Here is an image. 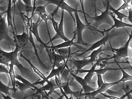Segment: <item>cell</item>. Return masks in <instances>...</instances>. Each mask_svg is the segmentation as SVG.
<instances>
[{"label":"cell","mask_w":132,"mask_h":99,"mask_svg":"<svg viewBox=\"0 0 132 99\" xmlns=\"http://www.w3.org/2000/svg\"><path fill=\"white\" fill-rule=\"evenodd\" d=\"M14 65L10 63L9 65V74L11 80V84L13 88H16V74L14 73Z\"/></svg>","instance_id":"19"},{"label":"cell","mask_w":132,"mask_h":99,"mask_svg":"<svg viewBox=\"0 0 132 99\" xmlns=\"http://www.w3.org/2000/svg\"><path fill=\"white\" fill-rule=\"evenodd\" d=\"M59 88L58 85L54 82L50 81L48 83H47V84L44 86H42V87L39 88V90L38 91H36L35 94H41L43 92L49 91V92L47 94V95L48 96L49 95H51L53 93L57 94L59 97L61 96L60 94H59L57 92L55 91L56 89Z\"/></svg>","instance_id":"7"},{"label":"cell","mask_w":132,"mask_h":99,"mask_svg":"<svg viewBox=\"0 0 132 99\" xmlns=\"http://www.w3.org/2000/svg\"><path fill=\"white\" fill-rule=\"evenodd\" d=\"M69 60V59L66 60V61L64 62L63 64H62L60 66L57 67L56 69L55 68L52 67L51 72L47 77H46L45 76L43 77L42 78V79H43L42 80L37 81L35 82V84L36 85H38V84H40V85L43 86H44V84L46 82L47 83H48L50 82V81L49 80V79L50 78H52L53 77L55 76H57L58 77H59L60 75H61L64 72L65 68L68 69V70H69V67H68V66L67 64Z\"/></svg>","instance_id":"3"},{"label":"cell","mask_w":132,"mask_h":99,"mask_svg":"<svg viewBox=\"0 0 132 99\" xmlns=\"http://www.w3.org/2000/svg\"><path fill=\"white\" fill-rule=\"evenodd\" d=\"M47 4H46L44 6H35L34 11V15H37V14L40 13H46L47 12L46 10V6Z\"/></svg>","instance_id":"23"},{"label":"cell","mask_w":132,"mask_h":99,"mask_svg":"<svg viewBox=\"0 0 132 99\" xmlns=\"http://www.w3.org/2000/svg\"><path fill=\"white\" fill-rule=\"evenodd\" d=\"M70 78L68 79L67 81V83L66 84L62 86V89L64 90L65 93L66 95L70 94L71 96H75V97L77 99H80V97L82 96L81 94L82 93V89L81 90V91H72L70 86H69V81H70Z\"/></svg>","instance_id":"12"},{"label":"cell","mask_w":132,"mask_h":99,"mask_svg":"<svg viewBox=\"0 0 132 99\" xmlns=\"http://www.w3.org/2000/svg\"><path fill=\"white\" fill-rule=\"evenodd\" d=\"M22 1L24 4L29 5V6H32L31 0H22Z\"/></svg>","instance_id":"30"},{"label":"cell","mask_w":132,"mask_h":99,"mask_svg":"<svg viewBox=\"0 0 132 99\" xmlns=\"http://www.w3.org/2000/svg\"><path fill=\"white\" fill-rule=\"evenodd\" d=\"M11 87L7 86L1 81V92L5 94L6 95H8L10 90Z\"/></svg>","instance_id":"24"},{"label":"cell","mask_w":132,"mask_h":99,"mask_svg":"<svg viewBox=\"0 0 132 99\" xmlns=\"http://www.w3.org/2000/svg\"><path fill=\"white\" fill-rule=\"evenodd\" d=\"M89 1L90 4V9L91 12L94 14H96V10H97L96 3L97 0H89Z\"/></svg>","instance_id":"25"},{"label":"cell","mask_w":132,"mask_h":99,"mask_svg":"<svg viewBox=\"0 0 132 99\" xmlns=\"http://www.w3.org/2000/svg\"><path fill=\"white\" fill-rule=\"evenodd\" d=\"M110 16L113 19L114 21V24L112 26L108 29L105 30V32H110L114 28H118L121 27H131L132 28V25L130 24H127L123 22L122 21H120V20L118 18H117L114 14L110 11Z\"/></svg>","instance_id":"10"},{"label":"cell","mask_w":132,"mask_h":99,"mask_svg":"<svg viewBox=\"0 0 132 99\" xmlns=\"http://www.w3.org/2000/svg\"><path fill=\"white\" fill-rule=\"evenodd\" d=\"M16 78L18 80L21 81L22 83H23L24 84L27 86H29L30 87H33L34 90L36 91H38L39 90V88H38L36 86L34 85V84L31 83L30 81H28L26 79H24L23 77H22L20 75H19L18 74L16 73Z\"/></svg>","instance_id":"20"},{"label":"cell","mask_w":132,"mask_h":99,"mask_svg":"<svg viewBox=\"0 0 132 99\" xmlns=\"http://www.w3.org/2000/svg\"><path fill=\"white\" fill-rule=\"evenodd\" d=\"M18 6L21 12H22L24 14H26L27 16L29 17L28 15L30 14L34 13V11L35 7V0L34 2V6H29L24 4L22 2L21 0H18L17 3Z\"/></svg>","instance_id":"11"},{"label":"cell","mask_w":132,"mask_h":99,"mask_svg":"<svg viewBox=\"0 0 132 99\" xmlns=\"http://www.w3.org/2000/svg\"><path fill=\"white\" fill-rule=\"evenodd\" d=\"M123 4H122V6H121L117 10V11H119L122 10L124 11L126 8H127V6L129 5V4L132 2V0H123Z\"/></svg>","instance_id":"26"},{"label":"cell","mask_w":132,"mask_h":99,"mask_svg":"<svg viewBox=\"0 0 132 99\" xmlns=\"http://www.w3.org/2000/svg\"><path fill=\"white\" fill-rule=\"evenodd\" d=\"M42 1L46 2L47 5L49 4H54L57 6V8L58 9L59 8H60L61 10H64L68 12L73 19L75 24H76V20L73 16L72 13H74L75 12H78L79 13L81 12L82 13V11L78 10L77 9L72 8L71 7L69 6L68 4H67L65 3V1H62V0H42Z\"/></svg>","instance_id":"5"},{"label":"cell","mask_w":132,"mask_h":99,"mask_svg":"<svg viewBox=\"0 0 132 99\" xmlns=\"http://www.w3.org/2000/svg\"><path fill=\"white\" fill-rule=\"evenodd\" d=\"M5 66V65L4 64H1L0 72L1 73H4L9 74V69H7Z\"/></svg>","instance_id":"29"},{"label":"cell","mask_w":132,"mask_h":99,"mask_svg":"<svg viewBox=\"0 0 132 99\" xmlns=\"http://www.w3.org/2000/svg\"><path fill=\"white\" fill-rule=\"evenodd\" d=\"M54 50L56 53L60 55L66 56L71 54V47L60 49H55Z\"/></svg>","instance_id":"21"},{"label":"cell","mask_w":132,"mask_h":99,"mask_svg":"<svg viewBox=\"0 0 132 99\" xmlns=\"http://www.w3.org/2000/svg\"><path fill=\"white\" fill-rule=\"evenodd\" d=\"M79 2H80V5H81V7L82 11L83 14H84V17H85V22L86 24H89L90 23L88 21V19H87V16H86V14L85 12V9H84V0H79Z\"/></svg>","instance_id":"27"},{"label":"cell","mask_w":132,"mask_h":99,"mask_svg":"<svg viewBox=\"0 0 132 99\" xmlns=\"http://www.w3.org/2000/svg\"><path fill=\"white\" fill-rule=\"evenodd\" d=\"M8 96L14 99H25L28 96L26 95L24 92L19 90L17 88H13V87H11Z\"/></svg>","instance_id":"15"},{"label":"cell","mask_w":132,"mask_h":99,"mask_svg":"<svg viewBox=\"0 0 132 99\" xmlns=\"http://www.w3.org/2000/svg\"><path fill=\"white\" fill-rule=\"evenodd\" d=\"M78 12L74 13L75 16L76 20V30L75 32L77 37V44H81L83 46H89L87 43H85L82 38V33L84 30L85 29H89L91 30L95 33H100L102 34H105V31H101L96 28L93 27L90 23L89 24H85L82 23L79 18L78 14Z\"/></svg>","instance_id":"1"},{"label":"cell","mask_w":132,"mask_h":99,"mask_svg":"<svg viewBox=\"0 0 132 99\" xmlns=\"http://www.w3.org/2000/svg\"><path fill=\"white\" fill-rule=\"evenodd\" d=\"M76 34L75 33L73 37L71 39L69 40L68 41H64V43L58 44V45L51 46V47L53 50L55 49H60V48L69 47L71 46L72 45H74V46L78 47V46H77V44H78L77 42L75 43V42H74V39L76 38Z\"/></svg>","instance_id":"17"},{"label":"cell","mask_w":132,"mask_h":99,"mask_svg":"<svg viewBox=\"0 0 132 99\" xmlns=\"http://www.w3.org/2000/svg\"><path fill=\"white\" fill-rule=\"evenodd\" d=\"M70 73L71 76H73V77L77 81H78L82 86V89H83L85 93H89V92H91L93 90V89L90 87L88 85V84L86 83V81L84 80V79L77 76L76 74H75L74 73L72 72L71 70H70Z\"/></svg>","instance_id":"13"},{"label":"cell","mask_w":132,"mask_h":99,"mask_svg":"<svg viewBox=\"0 0 132 99\" xmlns=\"http://www.w3.org/2000/svg\"><path fill=\"white\" fill-rule=\"evenodd\" d=\"M62 1H66V0H62Z\"/></svg>","instance_id":"36"},{"label":"cell","mask_w":132,"mask_h":99,"mask_svg":"<svg viewBox=\"0 0 132 99\" xmlns=\"http://www.w3.org/2000/svg\"><path fill=\"white\" fill-rule=\"evenodd\" d=\"M1 33H0V41L5 40L6 44L8 46H16L14 39H12L9 34V27L6 22V18L3 15H1Z\"/></svg>","instance_id":"2"},{"label":"cell","mask_w":132,"mask_h":99,"mask_svg":"<svg viewBox=\"0 0 132 99\" xmlns=\"http://www.w3.org/2000/svg\"><path fill=\"white\" fill-rule=\"evenodd\" d=\"M12 0H8V6L7 10L6 11L7 14V23L8 27L12 28L13 30V33H15L13 26V20H12V14H11V7H12Z\"/></svg>","instance_id":"18"},{"label":"cell","mask_w":132,"mask_h":99,"mask_svg":"<svg viewBox=\"0 0 132 99\" xmlns=\"http://www.w3.org/2000/svg\"><path fill=\"white\" fill-rule=\"evenodd\" d=\"M13 34L16 47H17L20 49L25 46L29 40V33L28 32L26 33L23 31V33L21 34H17L15 33Z\"/></svg>","instance_id":"8"},{"label":"cell","mask_w":132,"mask_h":99,"mask_svg":"<svg viewBox=\"0 0 132 99\" xmlns=\"http://www.w3.org/2000/svg\"><path fill=\"white\" fill-rule=\"evenodd\" d=\"M37 96V99H41V94H38Z\"/></svg>","instance_id":"33"},{"label":"cell","mask_w":132,"mask_h":99,"mask_svg":"<svg viewBox=\"0 0 132 99\" xmlns=\"http://www.w3.org/2000/svg\"><path fill=\"white\" fill-rule=\"evenodd\" d=\"M10 63L17 67L23 76L27 77L28 76V75H31L32 74V72H33L30 68H27L24 67L20 63L18 59L11 61Z\"/></svg>","instance_id":"14"},{"label":"cell","mask_w":132,"mask_h":99,"mask_svg":"<svg viewBox=\"0 0 132 99\" xmlns=\"http://www.w3.org/2000/svg\"><path fill=\"white\" fill-rule=\"evenodd\" d=\"M1 95H2L4 99H14L12 98V97H11L10 96H8V95L5 96V95L3 94V93H1Z\"/></svg>","instance_id":"31"},{"label":"cell","mask_w":132,"mask_h":99,"mask_svg":"<svg viewBox=\"0 0 132 99\" xmlns=\"http://www.w3.org/2000/svg\"><path fill=\"white\" fill-rule=\"evenodd\" d=\"M127 9L129 11V15L127 16L126 19L128 20L129 22L132 24V7L131 5H128L127 7Z\"/></svg>","instance_id":"28"},{"label":"cell","mask_w":132,"mask_h":99,"mask_svg":"<svg viewBox=\"0 0 132 99\" xmlns=\"http://www.w3.org/2000/svg\"><path fill=\"white\" fill-rule=\"evenodd\" d=\"M64 10H61V20L59 24L58 28L56 31V34L54 36L50 39V41L47 44V45L51 43H52V41L58 39H61L64 41H68L69 40L64 34Z\"/></svg>","instance_id":"6"},{"label":"cell","mask_w":132,"mask_h":99,"mask_svg":"<svg viewBox=\"0 0 132 99\" xmlns=\"http://www.w3.org/2000/svg\"><path fill=\"white\" fill-rule=\"evenodd\" d=\"M20 49L16 47L15 50L12 52H6L1 49L0 50V57L1 64H4L9 67L10 62L14 60L18 59V54Z\"/></svg>","instance_id":"4"},{"label":"cell","mask_w":132,"mask_h":99,"mask_svg":"<svg viewBox=\"0 0 132 99\" xmlns=\"http://www.w3.org/2000/svg\"><path fill=\"white\" fill-rule=\"evenodd\" d=\"M16 87L18 90L23 92H24L27 90L31 88L29 86L26 85L23 83L20 82L19 80H16Z\"/></svg>","instance_id":"22"},{"label":"cell","mask_w":132,"mask_h":99,"mask_svg":"<svg viewBox=\"0 0 132 99\" xmlns=\"http://www.w3.org/2000/svg\"><path fill=\"white\" fill-rule=\"evenodd\" d=\"M18 0H12V3L14 5V7H15V6H16V3L17 2Z\"/></svg>","instance_id":"32"},{"label":"cell","mask_w":132,"mask_h":99,"mask_svg":"<svg viewBox=\"0 0 132 99\" xmlns=\"http://www.w3.org/2000/svg\"><path fill=\"white\" fill-rule=\"evenodd\" d=\"M69 99H73V98L72 97V96H70V97H69Z\"/></svg>","instance_id":"34"},{"label":"cell","mask_w":132,"mask_h":99,"mask_svg":"<svg viewBox=\"0 0 132 99\" xmlns=\"http://www.w3.org/2000/svg\"><path fill=\"white\" fill-rule=\"evenodd\" d=\"M70 61L71 62V66L72 67V68L70 70H71L72 69L76 68V70H81L82 68L85 66L92 63L93 60L90 58L88 59L86 58L82 60H76L75 58H72L70 60Z\"/></svg>","instance_id":"9"},{"label":"cell","mask_w":132,"mask_h":99,"mask_svg":"<svg viewBox=\"0 0 132 99\" xmlns=\"http://www.w3.org/2000/svg\"><path fill=\"white\" fill-rule=\"evenodd\" d=\"M70 56L71 55L64 56L55 53L54 61L52 63V67L55 68V67H58L60 66L61 65V62L66 61V60L69 59Z\"/></svg>","instance_id":"16"},{"label":"cell","mask_w":132,"mask_h":99,"mask_svg":"<svg viewBox=\"0 0 132 99\" xmlns=\"http://www.w3.org/2000/svg\"><path fill=\"white\" fill-rule=\"evenodd\" d=\"M130 5H131V6L132 7V2L130 3Z\"/></svg>","instance_id":"35"}]
</instances>
